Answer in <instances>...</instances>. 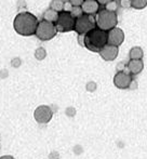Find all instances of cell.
<instances>
[{
	"label": "cell",
	"instance_id": "cell-8",
	"mask_svg": "<svg viewBox=\"0 0 147 159\" xmlns=\"http://www.w3.org/2000/svg\"><path fill=\"white\" fill-rule=\"evenodd\" d=\"M124 41V33L121 28L115 27L107 32V44L119 47Z\"/></svg>",
	"mask_w": 147,
	"mask_h": 159
},
{
	"label": "cell",
	"instance_id": "cell-24",
	"mask_svg": "<svg viewBox=\"0 0 147 159\" xmlns=\"http://www.w3.org/2000/svg\"><path fill=\"white\" fill-rule=\"evenodd\" d=\"M73 4L69 2V0H67V1H65V3H64V9H63V11L64 12H72V10H73Z\"/></svg>",
	"mask_w": 147,
	"mask_h": 159
},
{
	"label": "cell",
	"instance_id": "cell-6",
	"mask_svg": "<svg viewBox=\"0 0 147 159\" xmlns=\"http://www.w3.org/2000/svg\"><path fill=\"white\" fill-rule=\"evenodd\" d=\"M76 19H74L69 12H61L59 14L55 27L57 30V33H67L75 30Z\"/></svg>",
	"mask_w": 147,
	"mask_h": 159
},
{
	"label": "cell",
	"instance_id": "cell-18",
	"mask_svg": "<svg viewBox=\"0 0 147 159\" xmlns=\"http://www.w3.org/2000/svg\"><path fill=\"white\" fill-rule=\"evenodd\" d=\"M70 14H72V16L74 19H79V17H81L84 13H83V11H82L81 7H74Z\"/></svg>",
	"mask_w": 147,
	"mask_h": 159
},
{
	"label": "cell",
	"instance_id": "cell-27",
	"mask_svg": "<svg viewBox=\"0 0 147 159\" xmlns=\"http://www.w3.org/2000/svg\"><path fill=\"white\" fill-rule=\"evenodd\" d=\"M66 114H67V116H70V117L75 116V114H76L75 108H74V107H68V108L66 109Z\"/></svg>",
	"mask_w": 147,
	"mask_h": 159
},
{
	"label": "cell",
	"instance_id": "cell-9",
	"mask_svg": "<svg viewBox=\"0 0 147 159\" xmlns=\"http://www.w3.org/2000/svg\"><path fill=\"white\" fill-rule=\"evenodd\" d=\"M132 79H133L132 75H130L129 73H126V71H119V73H117L115 76H114V84H115L116 88L124 90V89L129 88Z\"/></svg>",
	"mask_w": 147,
	"mask_h": 159
},
{
	"label": "cell",
	"instance_id": "cell-21",
	"mask_svg": "<svg viewBox=\"0 0 147 159\" xmlns=\"http://www.w3.org/2000/svg\"><path fill=\"white\" fill-rule=\"evenodd\" d=\"M116 69H117V73H119V71H126V73H129L128 67H127V64L124 63V62H119V63L117 64V66H116Z\"/></svg>",
	"mask_w": 147,
	"mask_h": 159
},
{
	"label": "cell",
	"instance_id": "cell-5",
	"mask_svg": "<svg viewBox=\"0 0 147 159\" xmlns=\"http://www.w3.org/2000/svg\"><path fill=\"white\" fill-rule=\"evenodd\" d=\"M95 27H96V24H95V19L93 17V15L83 14L79 19H76L75 30H74L78 35H86L87 33H89Z\"/></svg>",
	"mask_w": 147,
	"mask_h": 159
},
{
	"label": "cell",
	"instance_id": "cell-26",
	"mask_svg": "<svg viewBox=\"0 0 147 159\" xmlns=\"http://www.w3.org/2000/svg\"><path fill=\"white\" fill-rule=\"evenodd\" d=\"M69 2L73 4V7H81L84 0H69Z\"/></svg>",
	"mask_w": 147,
	"mask_h": 159
},
{
	"label": "cell",
	"instance_id": "cell-10",
	"mask_svg": "<svg viewBox=\"0 0 147 159\" xmlns=\"http://www.w3.org/2000/svg\"><path fill=\"white\" fill-rule=\"evenodd\" d=\"M99 53L104 61L111 62L117 59L118 54H119V48L115 46H110V44H106Z\"/></svg>",
	"mask_w": 147,
	"mask_h": 159
},
{
	"label": "cell",
	"instance_id": "cell-20",
	"mask_svg": "<svg viewBox=\"0 0 147 159\" xmlns=\"http://www.w3.org/2000/svg\"><path fill=\"white\" fill-rule=\"evenodd\" d=\"M97 88V84L96 82L94 81H89L88 84H86V90L88 91V92H94L95 90H96Z\"/></svg>",
	"mask_w": 147,
	"mask_h": 159
},
{
	"label": "cell",
	"instance_id": "cell-31",
	"mask_svg": "<svg viewBox=\"0 0 147 159\" xmlns=\"http://www.w3.org/2000/svg\"><path fill=\"white\" fill-rule=\"evenodd\" d=\"M49 159H60V156L57 153H52L50 155V157H49Z\"/></svg>",
	"mask_w": 147,
	"mask_h": 159
},
{
	"label": "cell",
	"instance_id": "cell-2",
	"mask_svg": "<svg viewBox=\"0 0 147 159\" xmlns=\"http://www.w3.org/2000/svg\"><path fill=\"white\" fill-rule=\"evenodd\" d=\"M107 44V32L95 27L84 35V48L92 52H100Z\"/></svg>",
	"mask_w": 147,
	"mask_h": 159
},
{
	"label": "cell",
	"instance_id": "cell-12",
	"mask_svg": "<svg viewBox=\"0 0 147 159\" xmlns=\"http://www.w3.org/2000/svg\"><path fill=\"white\" fill-rule=\"evenodd\" d=\"M128 70L130 75L136 76L140 73H142L144 69V62L143 60H130L127 64Z\"/></svg>",
	"mask_w": 147,
	"mask_h": 159
},
{
	"label": "cell",
	"instance_id": "cell-29",
	"mask_svg": "<svg viewBox=\"0 0 147 159\" xmlns=\"http://www.w3.org/2000/svg\"><path fill=\"white\" fill-rule=\"evenodd\" d=\"M7 76H8V70H7V69L0 70V78H6Z\"/></svg>",
	"mask_w": 147,
	"mask_h": 159
},
{
	"label": "cell",
	"instance_id": "cell-32",
	"mask_svg": "<svg viewBox=\"0 0 147 159\" xmlns=\"http://www.w3.org/2000/svg\"><path fill=\"white\" fill-rule=\"evenodd\" d=\"M0 159H15V158L13 157V156H11V155H4V156H1Z\"/></svg>",
	"mask_w": 147,
	"mask_h": 159
},
{
	"label": "cell",
	"instance_id": "cell-3",
	"mask_svg": "<svg viewBox=\"0 0 147 159\" xmlns=\"http://www.w3.org/2000/svg\"><path fill=\"white\" fill-rule=\"evenodd\" d=\"M95 24H96L97 28L104 30V32H108V30L117 27L118 16L116 12H110V11L104 9V10H101L96 13Z\"/></svg>",
	"mask_w": 147,
	"mask_h": 159
},
{
	"label": "cell",
	"instance_id": "cell-17",
	"mask_svg": "<svg viewBox=\"0 0 147 159\" xmlns=\"http://www.w3.org/2000/svg\"><path fill=\"white\" fill-rule=\"evenodd\" d=\"M131 3H132V8L142 10L147 7V0H131Z\"/></svg>",
	"mask_w": 147,
	"mask_h": 159
},
{
	"label": "cell",
	"instance_id": "cell-33",
	"mask_svg": "<svg viewBox=\"0 0 147 159\" xmlns=\"http://www.w3.org/2000/svg\"><path fill=\"white\" fill-rule=\"evenodd\" d=\"M0 148H1V145H0Z\"/></svg>",
	"mask_w": 147,
	"mask_h": 159
},
{
	"label": "cell",
	"instance_id": "cell-13",
	"mask_svg": "<svg viewBox=\"0 0 147 159\" xmlns=\"http://www.w3.org/2000/svg\"><path fill=\"white\" fill-rule=\"evenodd\" d=\"M59 14H60L59 12H56V11L49 8L48 10L44 11L43 15H42V19H43V21H47V22H49V23L55 24L57 19H59Z\"/></svg>",
	"mask_w": 147,
	"mask_h": 159
},
{
	"label": "cell",
	"instance_id": "cell-19",
	"mask_svg": "<svg viewBox=\"0 0 147 159\" xmlns=\"http://www.w3.org/2000/svg\"><path fill=\"white\" fill-rule=\"evenodd\" d=\"M105 10L110 11V12H116V11L118 10V3L115 1V0L108 2V3L105 6Z\"/></svg>",
	"mask_w": 147,
	"mask_h": 159
},
{
	"label": "cell",
	"instance_id": "cell-7",
	"mask_svg": "<svg viewBox=\"0 0 147 159\" xmlns=\"http://www.w3.org/2000/svg\"><path fill=\"white\" fill-rule=\"evenodd\" d=\"M53 117V111L48 105H39L34 111L35 120L40 125H46L51 121Z\"/></svg>",
	"mask_w": 147,
	"mask_h": 159
},
{
	"label": "cell",
	"instance_id": "cell-15",
	"mask_svg": "<svg viewBox=\"0 0 147 159\" xmlns=\"http://www.w3.org/2000/svg\"><path fill=\"white\" fill-rule=\"evenodd\" d=\"M64 3H65L64 0H52V1L50 2V9L61 13V12H63Z\"/></svg>",
	"mask_w": 147,
	"mask_h": 159
},
{
	"label": "cell",
	"instance_id": "cell-16",
	"mask_svg": "<svg viewBox=\"0 0 147 159\" xmlns=\"http://www.w3.org/2000/svg\"><path fill=\"white\" fill-rule=\"evenodd\" d=\"M35 59L38 60V61H43L44 59L47 57V51L44 48H42V47H39V48H37L36 50H35Z\"/></svg>",
	"mask_w": 147,
	"mask_h": 159
},
{
	"label": "cell",
	"instance_id": "cell-14",
	"mask_svg": "<svg viewBox=\"0 0 147 159\" xmlns=\"http://www.w3.org/2000/svg\"><path fill=\"white\" fill-rule=\"evenodd\" d=\"M144 57V51L141 47H133L129 51L130 60H142Z\"/></svg>",
	"mask_w": 147,
	"mask_h": 159
},
{
	"label": "cell",
	"instance_id": "cell-22",
	"mask_svg": "<svg viewBox=\"0 0 147 159\" xmlns=\"http://www.w3.org/2000/svg\"><path fill=\"white\" fill-rule=\"evenodd\" d=\"M21 65H22V60L20 59V57H13V59L11 60V66H12L13 68H19Z\"/></svg>",
	"mask_w": 147,
	"mask_h": 159
},
{
	"label": "cell",
	"instance_id": "cell-1",
	"mask_svg": "<svg viewBox=\"0 0 147 159\" xmlns=\"http://www.w3.org/2000/svg\"><path fill=\"white\" fill-rule=\"evenodd\" d=\"M38 23L39 21H38L37 16H35L30 12L23 11L14 17L13 28L19 35L28 37V36H33L36 34Z\"/></svg>",
	"mask_w": 147,
	"mask_h": 159
},
{
	"label": "cell",
	"instance_id": "cell-30",
	"mask_svg": "<svg viewBox=\"0 0 147 159\" xmlns=\"http://www.w3.org/2000/svg\"><path fill=\"white\" fill-rule=\"evenodd\" d=\"M97 2H99L100 4H103V6H106V4L108 3V2L113 1V0H96Z\"/></svg>",
	"mask_w": 147,
	"mask_h": 159
},
{
	"label": "cell",
	"instance_id": "cell-11",
	"mask_svg": "<svg viewBox=\"0 0 147 159\" xmlns=\"http://www.w3.org/2000/svg\"><path fill=\"white\" fill-rule=\"evenodd\" d=\"M82 11L87 15H94L99 12L100 3L96 0H84V2L81 6Z\"/></svg>",
	"mask_w": 147,
	"mask_h": 159
},
{
	"label": "cell",
	"instance_id": "cell-28",
	"mask_svg": "<svg viewBox=\"0 0 147 159\" xmlns=\"http://www.w3.org/2000/svg\"><path fill=\"white\" fill-rule=\"evenodd\" d=\"M78 43L81 47H84V35H78Z\"/></svg>",
	"mask_w": 147,
	"mask_h": 159
},
{
	"label": "cell",
	"instance_id": "cell-25",
	"mask_svg": "<svg viewBox=\"0 0 147 159\" xmlns=\"http://www.w3.org/2000/svg\"><path fill=\"white\" fill-rule=\"evenodd\" d=\"M137 87H139V84H137V81L135 79H132V81H131L130 86H129V90H136Z\"/></svg>",
	"mask_w": 147,
	"mask_h": 159
},
{
	"label": "cell",
	"instance_id": "cell-4",
	"mask_svg": "<svg viewBox=\"0 0 147 159\" xmlns=\"http://www.w3.org/2000/svg\"><path fill=\"white\" fill-rule=\"evenodd\" d=\"M57 30L55 27V24L49 23L47 21H39L36 30V37L41 41H49V40L53 39L56 36Z\"/></svg>",
	"mask_w": 147,
	"mask_h": 159
},
{
	"label": "cell",
	"instance_id": "cell-23",
	"mask_svg": "<svg viewBox=\"0 0 147 159\" xmlns=\"http://www.w3.org/2000/svg\"><path fill=\"white\" fill-rule=\"evenodd\" d=\"M120 6L124 9H129L132 8V3H131V0H120Z\"/></svg>",
	"mask_w": 147,
	"mask_h": 159
}]
</instances>
